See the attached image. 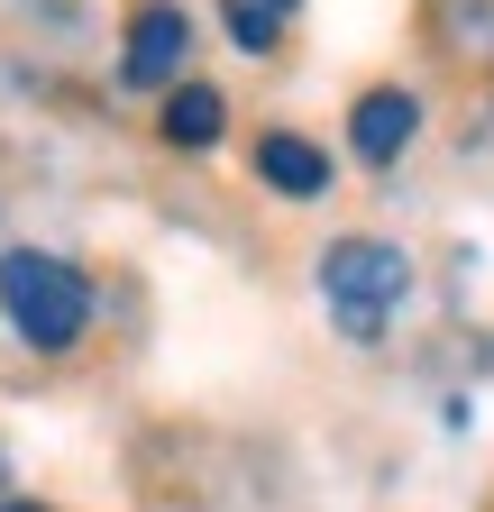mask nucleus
Instances as JSON below:
<instances>
[{"instance_id":"nucleus-1","label":"nucleus","mask_w":494,"mask_h":512,"mask_svg":"<svg viewBox=\"0 0 494 512\" xmlns=\"http://www.w3.org/2000/svg\"><path fill=\"white\" fill-rule=\"evenodd\" d=\"M0 311L28 348H74L92 330V284H83V266H65L46 247H10L0 256Z\"/></svg>"},{"instance_id":"nucleus-2","label":"nucleus","mask_w":494,"mask_h":512,"mask_svg":"<svg viewBox=\"0 0 494 512\" xmlns=\"http://www.w3.org/2000/svg\"><path fill=\"white\" fill-rule=\"evenodd\" d=\"M403 293H412V266H403V247H385V238H339L321 256V311L339 320L357 348H376L394 330Z\"/></svg>"},{"instance_id":"nucleus-3","label":"nucleus","mask_w":494,"mask_h":512,"mask_svg":"<svg viewBox=\"0 0 494 512\" xmlns=\"http://www.w3.org/2000/svg\"><path fill=\"white\" fill-rule=\"evenodd\" d=\"M183 46H193V19H183L174 0H147V10L129 19V46H119V83H129V92H156V83H174Z\"/></svg>"},{"instance_id":"nucleus-4","label":"nucleus","mask_w":494,"mask_h":512,"mask_svg":"<svg viewBox=\"0 0 494 512\" xmlns=\"http://www.w3.org/2000/svg\"><path fill=\"white\" fill-rule=\"evenodd\" d=\"M257 174L284 192V202H321V192H330V156L312 138H293V128H275V138L257 147Z\"/></svg>"},{"instance_id":"nucleus-5","label":"nucleus","mask_w":494,"mask_h":512,"mask_svg":"<svg viewBox=\"0 0 494 512\" xmlns=\"http://www.w3.org/2000/svg\"><path fill=\"white\" fill-rule=\"evenodd\" d=\"M412 128H421V101H412V92H394V83L366 92V101H357V156H366V165H394Z\"/></svg>"},{"instance_id":"nucleus-6","label":"nucleus","mask_w":494,"mask_h":512,"mask_svg":"<svg viewBox=\"0 0 494 512\" xmlns=\"http://www.w3.org/2000/svg\"><path fill=\"white\" fill-rule=\"evenodd\" d=\"M220 119H229V110H220L211 83H183V92L165 101V138H174V147H211V138H220Z\"/></svg>"},{"instance_id":"nucleus-7","label":"nucleus","mask_w":494,"mask_h":512,"mask_svg":"<svg viewBox=\"0 0 494 512\" xmlns=\"http://www.w3.org/2000/svg\"><path fill=\"white\" fill-rule=\"evenodd\" d=\"M220 19H229V37H238L247 55H266V46L284 37V19H293V0H220Z\"/></svg>"},{"instance_id":"nucleus-8","label":"nucleus","mask_w":494,"mask_h":512,"mask_svg":"<svg viewBox=\"0 0 494 512\" xmlns=\"http://www.w3.org/2000/svg\"><path fill=\"white\" fill-rule=\"evenodd\" d=\"M0 512H46V503H0Z\"/></svg>"}]
</instances>
